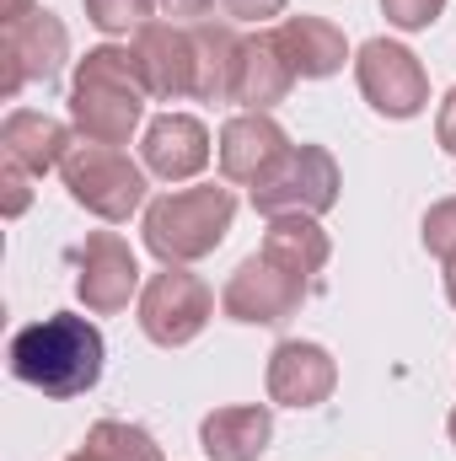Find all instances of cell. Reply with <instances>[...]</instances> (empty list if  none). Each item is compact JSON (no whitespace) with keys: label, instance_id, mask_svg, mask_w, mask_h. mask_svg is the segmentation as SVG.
Instances as JSON below:
<instances>
[{"label":"cell","instance_id":"cell-18","mask_svg":"<svg viewBox=\"0 0 456 461\" xmlns=\"http://www.w3.org/2000/svg\"><path fill=\"white\" fill-rule=\"evenodd\" d=\"M274 440V413L263 402H236V408H215L199 424V446L210 461H258Z\"/></svg>","mask_w":456,"mask_h":461},{"label":"cell","instance_id":"cell-2","mask_svg":"<svg viewBox=\"0 0 456 461\" xmlns=\"http://www.w3.org/2000/svg\"><path fill=\"white\" fill-rule=\"evenodd\" d=\"M145 76H140V59L134 49H87V59H76V76H70V123L81 140H97V145H129V134L140 129L145 118Z\"/></svg>","mask_w":456,"mask_h":461},{"label":"cell","instance_id":"cell-1","mask_svg":"<svg viewBox=\"0 0 456 461\" xmlns=\"http://www.w3.org/2000/svg\"><path fill=\"white\" fill-rule=\"evenodd\" d=\"M5 359H11V375L43 397H87L103 381L108 344H103L97 322H87L76 312H54L43 322L16 328Z\"/></svg>","mask_w":456,"mask_h":461},{"label":"cell","instance_id":"cell-14","mask_svg":"<svg viewBox=\"0 0 456 461\" xmlns=\"http://www.w3.org/2000/svg\"><path fill=\"white\" fill-rule=\"evenodd\" d=\"M134 59L145 76V92L156 103L194 97V38L178 22H150L134 32Z\"/></svg>","mask_w":456,"mask_h":461},{"label":"cell","instance_id":"cell-13","mask_svg":"<svg viewBox=\"0 0 456 461\" xmlns=\"http://www.w3.org/2000/svg\"><path fill=\"white\" fill-rule=\"evenodd\" d=\"M140 161L150 177L161 183H188L210 167V129L194 113H161L145 123V140H140Z\"/></svg>","mask_w":456,"mask_h":461},{"label":"cell","instance_id":"cell-9","mask_svg":"<svg viewBox=\"0 0 456 461\" xmlns=\"http://www.w3.org/2000/svg\"><path fill=\"white\" fill-rule=\"evenodd\" d=\"M140 258L118 230H92L76 252V295L92 317H114L140 295Z\"/></svg>","mask_w":456,"mask_h":461},{"label":"cell","instance_id":"cell-12","mask_svg":"<svg viewBox=\"0 0 456 461\" xmlns=\"http://www.w3.org/2000/svg\"><path fill=\"white\" fill-rule=\"evenodd\" d=\"M333 386H339V365L323 344H312V339L274 344V354H269V402L317 408V402L333 397Z\"/></svg>","mask_w":456,"mask_h":461},{"label":"cell","instance_id":"cell-5","mask_svg":"<svg viewBox=\"0 0 456 461\" xmlns=\"http://www.w3.org/2000/svg\"><path fill=\"white\" fill-rule=\"evenodd\" d=\"M343 172L333 161V150L323 145H290V156L274 167V177H263L252 188V210L263 221H279V215H328L339 204Z\"/></svg>","mask_w":456,"mask_h":461},{"label":"cell","instance_id":"cell-3","mask_svg":"<svg viewBox=\"0 0 456 461\" xmlns=\"http://www.w3.org/2000/svg\"><path fill=\"white\" fill-rule=\"evenodd\" d=\"M231 221H236V194L221 183H199V188H178V194H161L145 204V247L172 263V268H188L199 258H210L221 241H226Z\"/></svg>","mask_w":456,"mask_h":461},{"label":"cell","instance_id":"cell-20","mask_svg":"<svg viewBox=\"0 0 456 461\" xmlns=\"http://www.w3.org/2000/svg\"><path fill=\"white\" fill-rule=\"evenodd\" d=\"M258 252H263V258H274L279 268H290L296 279H306V285H312V279L328 268L333 241H328V230L317 226L312 215H279V221H269Z\"/></svg>","mask_w":456,"mask_h":461},{"label":"cell","instance_id":"cell-29","mask_svg":"<svg viewBox=\"0 0 456 461\" xmlns=\"http://www.w3.org/2000/svg\"><path fill=\"white\" fill-rule=\"evenodd\" d=\"M32 11H38L32 0H5V27H11V22H22V16H32Z\"/></svg>","mask_w":456,"mask_h":461},{"label":"cell","instance_id":"cell-23","mask_svg":"<svg viewBox=\"0 0 456 461\" xmlns=\"http://www.w3.org/2000/svg\"><path fill=\"white\" fill-rule=\"evenodd\" d=\"M424 247H430L441 263L456 258V199H441V204L424 210Z\"/></svg>","mask_w":456,"mask_h":461},{"label":"cell","instance_id":"cell-10","mask_svg":"<svg viewBox=\"0 0 456 461\" xmlns=\"http://www.w3.org/2000/svg\"><path fill=\"white\" fill-rule=\"evenodd\" d=\"M65 59H70V32H65V22L54 11L38 5L32 16H22V22L5 27V81H0V97L11 103L32 81L49 86L65 70Z\"/></svg>","mask_w":456,"mask_h":461},{"label":"cell","instance_id":"cell-26","mask_svg":"<svg viewBox=\"0 0 456 461\" xmlns=\"http://www.w3.org/2000/svg\"><path fill=\"white\" fill-rule=\"evenodd\" d=\"M290 0H221V11H226L231 22H269V16H279Z\"/></svg>","mask_w":456,"mask_h":461},{"label":"cell","instance_id":"cell-17","mask_svg":"<svg viewBox=\"0 0 456 461\" xmlns=\"http://www.w3.org/2000/svg\"><path fill=\"white\" fill-rule=\"evenodd\" d=\"M296 86V70L290 59L279 54L274 32H252L242 43V59H236V86H231V103L242 113H269L274 103H285Z\"/></svg>","mask_w":456,"mask_h":461},{"label":"cell","instance_id":"cell-28","mask_svg":"<svg viewBox=\"0 0 456 461\" xmlns=\"http://www.w3.org/2000/svg\"><path fill=\"white\" fill-rule=\"evenodd\" d=\"M215 5H221V0H161V11H167V16H178V22H188V27H194V22H205Z\"/></svg>","mask_w":456,"mask_h":461},{"label":"cell","instance_id":"cell-31","mask_svg":"<svg viewBox=\"0 0 456 461\" xmlns=\"http://www.w3.org/2000/svg\"><path fill=\"white\" fill-rule=\"evenodd\" d=\"M70 461H97V456H92V451H87V446H81V451H76V456H70Z\"/></svg>","mask_w":456,"mask_h":461},{"label":"cell","instance_id":"cell-7","mask_svg":"<svg viewBox=\"0 0 456 461\" xmlns=\"http://www.w3.org/2000/svg\"><path fill=\"white\" fill-rule=\"evenodd\" d=\"M354 81H360V97L381 118H419L430 108V76L408 43H392V38L360 43Z\"/></svg>","mask_w":456,"mask_h":461},{"label":"cell","instance_id":"cell-16","mask_svg":"<svg viewBox=\"0 0 456 461\" xmlns=\"http://www.w3.org/2000/svg\"><path fill=\"white\" fill-rule=\"evenodd\" d=\"M274 43L290 59L296 81H328V76H339L343 59H349V38L328 16H285L274 27Z\"/></svg>","mask_w":456,"mask_h":461},{"label":"cell","instance_id":"cell-15","mask_svg":"<svg viewBox=\"0 0 456 461\" xmlns=\"http://www.w3.org/2000/svg\"><path fill=\"white\" fill-rule=\"evenodd\" d=\"M76 140H81L76 123H59V118L32 113V108H11L5 123H0V150H5V161H16V167L32 172V177L65 167V156L76 150Z\"/></svg>","mask_w":456,"mask_h":461},{"label":"cell","instance_id":"cell-32","mask_svg":"<svg viewBox=\"0 0 456 461\" xmlns=\"http://www.w3.org/2000/svg\"><path fill=\"white\" fill-rule=\"evenodd\" d=\"M446 429H451V446H456V408H451V419H446Z\"/></svg>","mask_w":456,"mask_h":461},{"label":"cell","instance_id":"cell-11","mask_svg":"<svg viewBox=\"0 0 456 461\" xmlns=\"http://www.w3.org/2000/svg\"><path fill=\"white\" fill-rule=\"evenodd\" d=\"M290 156V134L274 123L269 113H236L221 129V145H215V161H221V177L242 183V188H258L263 177H274V167Z\"/></svg>","mask_w":456,"mask_h":461},{"label":"cell","instance_id":"cell-19","mask_svg":"<svg viewBox=\"0 0 456 461\" xmlns=\"http://www.w3.org/2000/svg\"><path fill=\"white\" fill-rule=\"evenodd\" d=\"M194 97L199 103H231L236 86V59H242V32L226 22H194Z\"/></svg>","mask_w":456,"mask_h":461},{"label":"cell","instance_id":"cell-24","mask_svg":"<svg viewBox=\"0 0 456 461\" xmlns=\"http://www.w3.org/2000/svg\"><path fill=\"white\" fill-rule=\"evenodd\" d=\"M381 11H387V22L397 32H424V27H435L446 0H381Z\"/></svg>","mask_w":456,"mask_h":461},{"label":"cell","instance_id":"cell-30","mask_svg":"<svg viewBox=\"0 0 456 461\" xmlns=\"http://www.w3.org/2000/svg\"><path fill=\"white\" fill-rule=\"evenodd\" d=\"M446 301H451V306H456V258H451V263H446Z\"/></svg>","mask_w":456,"mask_h":461},{"label":"cell","instance_id":"cell-25","mask_svg":"<svg viewBox=\"0 0 456 461\" xmlns=\"http://www.w3.org/2000/svg\"><path fill=\"white\" fill-rule=\"evenodd\" d=\"M27 177H32V172H22L16 161H5V172H0V188H5V215H11V221H16V215L32 204V188H27Z\"/></svg>","mask_w":456,"mask_h":461},{"label":"cell","instance_id":"cell-8","mask_svg":"<svg viewBox=\"0 0 456 461\" xmlns=\"http://www.w3.org/2000/svg\"><path fill=\"white\" fill-rule=\"evenodd\" d=\"M306 295H312L306 279H296V274L279 268L274 258L252 252V258L236 263V274L226 279L221 312H226L231 322H242V328H285V322L301 312Z\"/></svg>","mask_w":456,"mask_h":461},{"label":"cell","instance_id":"cell-4","mask_svg":"<svg viewBox=\"0 0 456 461\" xmlns=\"http://www.w3.org/2000/svg\"><path fill=\"white\" fill-rule=\"evenodd\" d=\"M65 188L70 199L108 221V226H123L140 204H145V161H129L123 145H97V140H76V150L65 156Z\"/></svg>","mask_w":456,"mask_h":461},{"label":"cell","instance_id":"cell-6","mask_svg":"<svg viewBox=\"0 0 456 461\" xmlns=\"http://www.w3.org/2000/svg\"><path fill=\"white\" fill-rule=\"evenodd\" d=\"M210 317H215V290L188 268L161 263V274H150L140 290V333L161 348L194 344L210 328Z\"/></svg>","mask_w":456,"mask_h":461},{"label":"cell","instance_id":"cell-22","mask_svg":"<svg viewBox=\"0 0 456 461\" xmlns=\"http://www.w3.org/2000/svg\"><path fill=\"white\" fill-rule=\"evenodd\" d=\"M161 0H87V22L108 38H123V32H140L150 27V11Z\"/></svg>","mask_w":456,"mask_h":461},{"label":"cell","instance_id":"cell-21","mask_svg":"<svg viewBox=\"0 0 456 461\" xmlns=\"http://www.w3.org/2000/svg\"><path fill=\"white\" fill-rule=\"evenodd\" d=\"M81 446H87L97 461H167L150 429L123 424V419H97V424L87 429V440H81Z\"/></svg>","mask_w":456,"mask_h":461},{"label":"cell","instance_id":"cell-27","mask_svg":"<svg viewBox=\"0 0 456 461\" xmlns=\"http://www.w3.org/2000/svg\"><path fill=\"white\" fill-rule=\"evenodd\" d=\"M435 140H441L446 156H456V86L446 92V103H441V113H435Z\"/></svg>","mask_w":456,"mask_h":461}]
</instances>
